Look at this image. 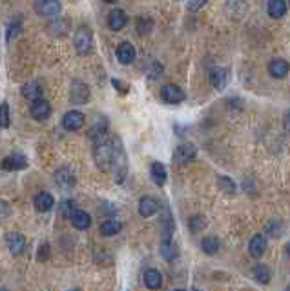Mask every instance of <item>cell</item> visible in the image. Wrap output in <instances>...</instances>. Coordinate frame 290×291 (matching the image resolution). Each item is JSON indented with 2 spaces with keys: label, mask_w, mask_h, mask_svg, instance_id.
I'll list each match as a JSON object with an SVG mask.
<instances>
[{
  "label": "cell",
  "mask_w": 290,
  "mask_h": 291,
  "mask_svg": "<svg viewBox=\"0 0 290 291\" xmlns=\"http://www.w3.org/2000/svg\"><path fill=\"white\" fill-rule=\"evenodd\" d=\"M112 84H113V86H117L119 91H121V86H124V84H121L119 80H112ZM122 91H128V88H122Z\"/></svg>",
  "instance_id": "37"
},
{
  "label": "cell",
  "mask_w": 290,
  "mask_h": 291,
  "mask_svg": "<svg viewBox=\"0 0 290 291\" xmlns=\"http://www.w3.org/2000/svg\"><path fill=\"white\" fill-rule=\"evenodd\" d=\"M22 95L28 100H37L42 96V88H39V84H33V82H28V84L22 86Z\"/></svg>",
  "instance_id": "26"
},
{
  "label": "cell",
  "mask_w": 290,
  "mask_h": 291,
  "mask_svg": "<svg viewBox=\"0 0 290 291\" xmlns=\"http://www.w3.org/2000/svg\"><path fill=\"white\" fill-rule=\"evenodd\" d=\"M288 4H290V0H288ZM288 4H286V6H288Z\"/></svg>",
  "instance_id": "40"
},
{
  "label": "cell",
  "mask_w": 290,
  "mask_h": 291,
  "mask_svg": "<svg viewBox=\"0 0 290 291\" xmlns=\"http://www.w3.org/2000/svg\"><path fill=\"white\" fill-rule=\"evenodd\" d=\"M73 104H86L89 99V88L82 82V80H75L71 84V91H69Z\"/></svg>",
  "instance_id": "8"
},
{
  "label": "cell",
  "mask_w": 290,
  "mask_h": 291,
  "mask_svg": "<svg viewBox=\"0 0 290 291\" xmlns=\"http://www.w3.org/2000/svg\"><path fill=\"white\" fill-rule=\"evenodd\" d=\"M73 44L79 55H88L92 51V44H93V35L88 28H79L75 33V38H73Z\"/></svg>",
  "instance_id": "2"
},
{
  "label": "cell",
  "mask_w": 290,
  "mask_h": 291,
  "mask_svg": "<svg viewBox=\"0 0 290 291\" xmlns=\"http://www.w3.org/2000/svg\"><path fill=\"white\" fill-rule=\"evenodd\" d=\"M266 251V239L263 235H254L250 239V244H248V253L252 259H261L263 253Z\"/></svg>",
  "instance_id": "11"
},
{
  "label": "cell",
  "mask_w": 290,
  "mask_h": 291,
  "mask_svg": "<svg viewBox=\"0 0 290 291\" xmlns=\"http://www.w3.org/2000/svg\"><path fill=\"white\" fill-rule=\"evenodd\" d=\"M33 204H35V209H37V211L48 213L49 209H51V207H53V204H55V200H53V197L49 195V193L42 191V193H39V195L35 197Z\"/></svg>",
  "instance_id": "18"
},
{
  "label": "cell",
  "mask_w": 290,
  "mask_h": 291,
  "mask_svg": "<svg viewBox=\"0 0 290 291\" xmlns=\"http://www.w3.org/2000/svg\"><path fill=\"white\" fill-rule=\"evenodd\" d=\"M55 184L64 191H69L75 186V175L69 168H61L55 171Z\"/></svg>",
  "instance_id": "6"
},
{
  "label": "cell",
  "mask_w": 290,
  "mask_h": 291,
  "mask_svg": "<svg viewBox=\"0 0 290 291\" xmlns=\"http://www.w3.org/2000/svg\"><path fill=\"white\" fill-rule=\"evenodd\" d=\"M188 226H190V231H192V233H199V231H201V229H205V226H206L205 217H201V215H193L192 219H190Z\"/></svg>",
  "instance_id": "29"
},
{
  "label": "cell",
  "mask_w": 290,
  "mask_h": 291,
  "mask_svg": "<svg viewBox=\"0 0 290 291\" xmlns=\"http://www.w3.org/2000/svg\"><path fill=\"white\" fill-rule=\"evenodd\" d=\"M6 242H8V247L9 251H11V255L19 257L24 253L26 249V237L22 235V233L19 231H9L8 235H6Z\"/></svg>",
  "instance_id": "5"
},
{
  "label": "cell",
  "mask_w": 290,
  "mask_h": 291,
  "mask_svg": "<svg viewBox=\"0 0 290 291\" xmlns=\"http://www.w3.org/2000/svg\"><path fill=\"white\" fill-rule=\"evenodd\" d=\"M110 169L113 171V180L117 184H122L128 175V157L122 148V142L119 139H113V155Z\"/></svg>",
  "instance_id": "1"
},
{
  "label": "cell",
  "mask_w": 290,
  "mask_h": 291,
  "mask_svg": "<svg viewBox=\"0 0 290 291\" xmlns=\"http://www.w3.org/2000/svg\"><path fill=\"white\" fill-rule=\"evenodd\" d=\"M21 29H22L21 22H19V20H13L11 24L8 26V33H6V42H8V44H11L13 40H15L16 36L21 35Z\"/></svg>",
  "instance_id": "27"
},
{
  "label": "cell",
  "mask_w": 290,
  "mask_h": 291,
  "mask_svg": "<svg viewBox=\"0 0 290 291\" xmlns=\"http://www.w3.org/2000/svg\"><path fill=\"white\" fill-rule=\"evenodd\" d=\"M144 286L150 289H159L162 286V275L157 269H146L144 271Z\"/></svg>",
  "instance_id": "20"
},
{
  "label": "cell",
  "mask_w": 290,
  "mask_h": 291,
  "mask_svg": "<svg viewBox=\"0 0 290 291\" xmlns=\"http://www.w3.org/2000/svg\"><path fill=\"white\" fill-rule=\"evenodd\" d=\"M51 113V106H49L48 100L44 99H37L33 100V106H31V115L33 119L37 120H46Z\"/></svg>",
  "instance_id": "12"
},
{
  "label": "cell",
  "mask_w": 290,
  "mask_h": 291,
  "mask_svg": "<svg viewBox=\"0 0 290 291\" xmlns=\"http://www.w3.org/2000/svg\"><path fill=\"white\" fill-rule=\"evenodd\" d=\"M205 4H206V0H190L188 9H190V11H197V9H201Z\"/></svg>",
  "instance_id": "34"
},
{
  "label": "cell",
  "mask_w": 290,
  "mask_h": 291,
  "mask_svg": "<svg viewBox=\"0 0 290 291\" xmlns=\"http://www.w3.org/2000/svg\"><path fill=\"white\" fill-rule=\"evenodd\" d=\"M69 220H71L73 227H77V229H88L92 226V217L86 211H82V209H75L73 215L69 217Z\"/></svg>",
  "instance_id": "17"
},
{
  "label": "cell",
  "mask_w": 290,
  "mask_h": 291,
  "mask_svg": "<svg viewBox=\"0 0 290 291\" xmlns=\"http://www.w3.org/2000/svg\"><path fill=\"white\" fill-rule=\"evenodd\" d=\"M175 162L177 164H186L190 160L195 159V148H193L192 144H181L177 149H175V155H173Z\"/></svg>",
  "instance_id": "16"
},
{
  "label": "cell",
  "mask_w": 290,
  "mask_h": 291,
  "mask_svg": "<svg viewBox=\"0 0 290 291\" xmlns=\"http://www.w3.org/2000/svg\"><path fill=\"white\" fill-rule=\"evenodd\" d=\"M0 128H4V129L9 128V104L8 102L0 104Z\"/></svg>",
  "instance_id": "31"
},
{
  "label": "cell",
  "mask_w": 290,
  "mask_h": 291,
  "mask_svg": "<svg viewBox=\"0 0 290 291\" xmlns=\"http://www.w3.org/2000/svg\"><path fill=\"white\" fill-rule=\"evenodd\" d=\"M35 11L41 16H57L62 11V4L59 0H37Z\"/></svg>",
  "instance_id": "3"
},
{
  "label": "cell",
  "mask_w": 290,
  "mask_h": 291,
  "mask_svg": "<svg viewBox=\"0 0 290 291\" xmlns=\"http://www.w3.org/2000/svg\"><path fill=\"white\" fill-rule=\"evenodd\" d=\"M254 277H256V280H258V282L266 284L270 280V269L266 266H258L254 269Z\"/></svg>",
  "instance_id": "32"
},
{
  "label": "cell",
  "mask_w": 290,
  "mask_h": 291,
  "mask_svg": "<svg viewBox=\"0 0 290 291\" xmlns=\"http://www.w3.org/2000/svg\"><path fill=\"white\" fill-rule=\"evenodd\" d=\"M218 182H219V188H221L225 193H228V195H234V193H235V184H234V180H232V179L221 175L218 179Z\"/></svg>",
  "instance_id": "28"
},
{
  "label": "cell",
  "mask_w": 290,
  "mask_h": 291,
  "mask_svg": "<svg viewBox=\"0 0 290 291\" xmlns=\"http://www.w3.org/2000/svg\"><path fill=\"white\" fill-rule=\"evenodd\" d=\"M104 2H117V0H104Z\"/></svg>",
  "instance_id": "39"
},
{
  "label": "cell",
  "mask_w": 290,
  "mask_h": 291,
  "mask_svg": "<svg viewBox=\"0 0 290 291\" xmlns=\"http://www.w3.org/2000/svg\"><path fill=\"white\" fill-rule=\"evenodd\" d=\"M121 229H122V224L115 219H110V220H106V222L101 224V233L104 237L117 235V233H121Z\"/></svg>",
  "instance_id": "22"
},
{
  "label": "cell",
  "mask_w": 290,
  "mask_h": 291,
  "mask_svg": "<svg viewBox=\"0 0 290 291\" xmlns=\"http://www.w3.org/2000/svg\"><path fill=\"white\" fill-rule=\"evenodd\" d=\"M115 55H117V59H119L121 64L128 66L135 60V49H133V46L130 44V42H121L119 48H117V51H115Z\"/></svg>",
  "instance_id": "13"
},
{
  "label": "cell",
  "mask_w": 290,
  "mask_h": 291,
  "mask_svg": "<svg viewBox=\"0 0 290 291\" xmlns=\"http://www.w3.org/2000/svg\"><path fill=\"white\" fill-rule=\"evenodd\" d=\"M24 168H28V159L24 155H19V153L6 157L2 160V169H6V171H19V169Z\"/></svg>",
  "instance_id": "9"
},
{
  "label": "cell",
  "mask_w": 290,
  "mask_h": 291,
  "mask_svg": "<svg viewBox=\"0 0 290 291\" xmlns=\"http://www.w3.org/2000/svg\"><path fill=\"white\" fill-rule=\"evenodd\" d=\"M288 69H290V64L283 59H276L268 64V73L274 76V79H285V76L288 75Z\"/></svg>",
  "instance_id": "15"
},
{
  "label": "cell",
  "mask_w": 290,
  "mask_h": 291,
  "mask_svg": "<svg viewBox=\"0 0 290 291\" xmlns=\"http://www.w3.org/2000/svg\"><path fill=\"white\" fill-rule=\"evenodd\" d=\"M75 209L77 207H75V202H73V200H62L61 206H59V213H61V217H64V219H69Z\"/></svg>",
  "instance_id": "30"
},
{
  "label": "cell",
  "mask_w": 290,
  "mask_h": 291,
  "mask_svg": "<svg viewBox=\"0 0 290 291\" xmlns=\"http://www.w3.org/2000/svg\"><path fill=\"white\" fill-rule=\"evenodd\" d=\"M210 82L215 89H223L226 86V71L221 68H214L210 71Z\"/></svg>",
  "instance_id": "24"
},
{
  "label": "cell",
  "mask_w": 290,
  "mask_h": 291,
  "mask_svg": "<svg viewBox=\"0 0 290 291\" xmlns=\"http://www.w3.org/2000/svg\"><path fill=\"white\" fill-rule=\"evenodd\" d=\"M283 126H285L286 131H290V111L285 113V120H283Z\"/></svg>",
  "instance_id": "36"
},
{
  "label": "cell",
  "mask_w": 290,
  "mask_h": 291,
  "mask_svg": "<svg viewBox=\"0 0 290 291\" xmlns=\"http://www.w3.org/2000/svg\"><path fill=\"white\" fill-rule=\"evenodd\" d=\"M48 257H49V246H48V244H42V246H41V253H39V260L42 262V260H46Z\"/></svg>",
  "instance_id": "35"
},
{
  "label": "cell",
  "mask_w": 290,
  "mask_h": 291,
  "mask_svg": "<svg viewBox=\"0 0 290 291\" xmlns=\"http://www.w3.org/2000/svg\"><path fill=\"white\" fill-rule=\"evenodd\" d=\"M161 255L165 260H173V259H177L179 255V249L177 246L172 242V239L170 240H162V246H161Z\"/></svg>",
  "instance_id": "25"
},
{
  "label": "cell",
  "mask_w": 290,
  "mask_h": 291,
  "mask_svg": "<svg viewBox=\"0 0 290 291\" xmlns=\"http://www.w3.org/2000/svg\"><path fill=\"white\" fill-rule=\"evenodd\" d=\"M159 211V200L153 199V197H142L139 200V215L144 217V219H150L152 215Z\"/></svg>",
  "instance_id": "10"
},
{
  "label": "cell",
  "mask_w": 290,
  "mask_h": 291,
  "mask_svg": "<svg viewBox=\"0 0 290 291\" xmlns=\"http://www.w3.org/2000/svg\"><path fill=\"white\" fill-rule=\"evenodd\" d=\"M161 99L166 104H181L185 100V91L177 84H166L161 88Z\"/></svg>",
  "instance_id": "4"
},
{
  "label": "cell",
  "mask_w": 290,
  "mask_h": 291,
  "mask_svg": "<svg viewBox=\"0 0 290 291\" xmlns=\"http://www.w3.org/2000/svg\"><path fill=\"white\" fill-rule=\"evenodd\" d=\"M286 255H288V257H290V242H288V244H286Z\"/></svg>",
  "instance_id": "38"
},
{
  "label": "cell",
  "mask_w": 290,
  "mask_h": 291,
  "mask_svg": "<svg viewBox=\"0 0 290 291\" xmlns=\"http://www.w3.org/2000/svg\"><path fill=\"white\" fill-rule=\"evenodd\" d=\"M201 247L206 255H215V253H219V249H221V242H219V239H215V237H205V239L201 240Z\"/></svg>",
  "instance_id": "23"
},
{
  "label": "cell",
  "mask_w": 290,
  "mask_h": 291,
  "mask_svg": "<svg viewBox=\"0 0 290 291\" xmlns=\"http://www.w3.org/2000/svg\"><path fill=\"white\" fill-rule=\"evenodd\" d=\"M9 215H11V207H9V204L4 202V200H0V220L8 219Z\"/></svg>",
  "instance_id": "33"
},
{
  "label": "cell",
  "mask_w": 290,
  "mask_h": 291,
  "mask_svg": "<svg viewBox=\"0 0 290 291\" xmlns=\"http://www.w3.org/2000/svg\"><path fill=\"white\" fill-rule=\"evenodd\" d=\"M266 11H268V15L272 18H281L286 13V2L285 0H268Z\"/></svg>",
  "instance_id": "19"
},
{
  "label": "cell",
  "mask_w": 290,
  "mask_h": 291,
  "mask_svg": "<svg viewBox=\"0 0 290 291\" xmlns=\"http://www.w3.org/2000/svg\"><path fill=\"white\" fill-rule=\"evenodd\" d=\"M126 24H128V16H126V13L122 11V9H113V11L110 13V16H108L110 29H113V31H121Z\"/></svg>",
  "instance_id": "14"
},
{
  "label": "cell",
  "mask_w": 290,
  "mask_h": 291,
  "mask_svg": "<svg viewBox=\"0 0 290 291\" xmlns=\"http://www.w3.org/2000/svg\"><path fill=\"white\" fill-rule=\"evenodd\" d=\"M84 126V115L81 111H68L62 117V128L68 131H79Z\"/></svg>",
  "instance_id": "7"
},
{
  "label": "cell",
  "mask_w": 290,
  "mask_h": 291,
  "mask_svg": "<svg viewBox=\"0 0 290 291\" xmlns=\"http://www.w3.org/2000/svg\"><path fill=\"white\" fill-rule=\"evenodd\" d=\"M150 173H152V180L157 186H165L166 182V168L161 162H153L152 168H150Z\"/></svg>",
  "instance_id": "21"
}]
</instances>
